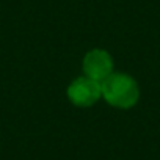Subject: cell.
Returning <instances> with one entry per match:
<instances>
[{"instance_id": "obj_3", "label": "cell", "mask_w": 160, "mask_h": 160, "mask_svg": "<svg viewBox=\"0 0 160 160\" xmlns=\"http://www.w3.org/2000/svg\"><path fill=\"white\" fill-rule=\"evenodd\" d=\"M83 74L96 82H102L113 72V58L102 49H93L83 57Z\"/></svg>"}, {"instance_id": "obj_2", "label": "cell", "mask_w": 160, "mask_h": 160, "mask_svg": "<svg viewBox=\"0 0 160 160\" xmlns=\"http://www.w3.org/2000/svg\"><path fill=\"white\" fill-rule=\"evenodd\" d=\"M101 96V83L87 75L75 78L68 87V98L77 107H90L96 104Z\"/></svg>"}, {"instance_id": "obj_1", "label": "cell", "mask_w": 160, "mask_h": 160, "mask_svg": "<svg viewBox=\"0 0 160 160\" xmlns=\"http://www.w3.org/2000/svg\"><path fill=\"white\" fill-rule=\"evenodd\" d=\"M101 93L107 104L116 108H130L138 102L140 88L135 80L122 72H112L101 82Z\"/></svg>"}]
</instances>
